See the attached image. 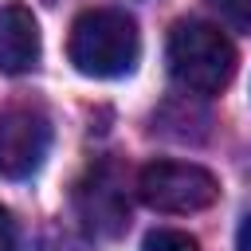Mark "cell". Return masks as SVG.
I'll return each mask as SVG.
<instances>
[{"label": "cell", "mask_w": 251, "mask_h": 251, "mask_svg": "<svg viewBox=\"0 0 251 251\" xmlns=\"http://www.w3.org/2000/svg\"><path fill=\"white\" fill-rule=\"evenodd\" d=\"M141 251H200V243L188 235V231H176V227H157L145 235Z\"/></svg>", "instance_id": "52a82bcc"}, {"label": "cell", "mask_w": 251, "mask_h": 251, "mask_svg": "<svg viewBox=\"0 0 251 251\" xmlns=\"http://www.w3.org/2000/svg\"><path fill=\"white\" fill-rule=\"evenodd\" d=\"M75 212L82 220V227L98 239H114L126 224H129V204H126V188L122 176L110 161L90 165V173L78 180L75 188Z\"/></svg>", "instance_id": "5b68a950"}, {"label": "cell", "mask_w": 251, "mask_h": 251, "mask_svg": "<svg viewBox=\"0 0 251 251\" xmlns=\"http://www.w3.org/2000/svg\"><path fill=\"white\" fill-rule=\"evenodd\" d=\"M235 247H239V251H251V216L239 224V231H235Z\"/></svg>", "instance_id": "30bf717a"}, {"label": "cell", "mask_w": 251, "mask_h": 251, "mask_svg": "<svg viewBox=\"0 0 251 251\" xmlns=\"http://www.w3.org/2000/svg\"><path fill=\"white\" fill-rule=\"evenodd\" d=\"M39 63V24L27 4H0V75H24Z\"/></svg>", "instance_id": "8992f818"}, {"label": "cell", "mask_w": 251, "mask_h": 251, "mask_svg": "<svg viewBox=\"0 0 251 251\" xmlns=\"http://www.w3.org/2000/svg\"><path fill=\"white\" fill-rule=\"evenodd\" d=\"M165 55H169V75L192 94H220L235 78V63H239L231 39L204 20L173 24Z\"/></svg>", "instance_id": "7a4b0ae2"}, {"label": "cell", "mask_w": 251, "mask_h": 251, "mask_svg": "<svg viewBox=\"0 0 251 251\" xmlns=\"http://www.w3.org/2000/svg\"><path fill=\"white\" fill-rule=\"evenodd\" d=\"M67 55L78 75L90 78H122L137 67L141 35L129 12L122 8H86L71 24Z\"/></svg>", "instance_id": "6da1fadb"}, {"label": "cell", "mask_w": 251, "mask_h": 251, "mask_svg": "<svg viewBox=\"0 0 251 251\" xmlns=\"http://www.w3.org/2000/svg\"><path fill=\"white\" fill-rule=\"evenodd\" d=\"M51 153V122L35 106L0 110V176L27 180Z\"/></svg>", "instance_id": "277c9868"}, {"label": "cell", "mask_w": 251, "mask_h": 251, "mask_svg": "<svg viewBox=\"0 0 251 251\" xmlns=\"http://www.w3.org/2000/svg\"><path fill=\"white\" fill-rule=\"evenodd\" d=\"M208 4L220 12V20H227L231 27L251 35V0H208Z\"/></svg>", "instance_id": "ba28073f"}, {"label": "cell", "mask_w": 251, "mask_h": 251, "mask_svg": "<svg viewBox=\"0 0 251 251\" xmlns=\"http://www.w3.org/2000/svg\"><path fill=\"white\" fill-rule=\"evenodd\" d=\"M20 247V231H16V220L8 208H0V251H16Z\"/></svg>", "instance_id": "9c48e42d"}, {"label": "cell", "mask_w": 251, "mask_h": 251, "mask_svg": "<svg viewBox=\"0 0 251 251\" xmlns=\"http://www.w3.org/2000/svg\"><path fill=\"white\" fill-rule=\"evenodd\" d=\"M137 196L153 212L188 216L220 200V180L204 165H192V161H149L137 173Z\"/></svg>", "instance_id": "3957f363"}]
</instances>
